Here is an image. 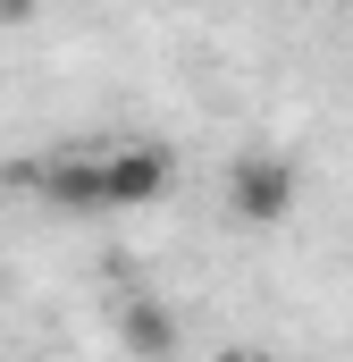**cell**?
Instances as JSON below:
<instances>
[{
	"mask_svg": "<svg viewBox=\"0 0 353 362\" xmlns=\"http://www.w3.org/2000/svg\"><path fill=\"white\" fill-rule=\"evenodd\" d=\"M294 202H303V169L286 152H236V169H227V219L277 228Z\"/></svg>",
	"mask_w": 353,
	"mask_h": 362,
	"instance_id": "cell-1",
	"label": "cell"
},
{
	"mask_svg": "<svg viewBox=\"0 0 353 362\" xmlns=\"http://www.w3.org/2000/svg\"><path fill=\"white\" fill-rule=\"evenodd\" d=\"M101 160V211H143V202H160L176 177V160L160 144H109V152H92Z\"/></svg>",
	"mask_w": 353,
	"mask_h": 362,
	"instance_id": "cell-2",
	"label": "cell"
},
{
	"mask_svg": "<svg viewBox=\"0 0 353 362\" xmlns=\"http://www.w3.org/2000/svg\"><path fill=\"white\" fill-rule=\"evenodd\" d=\"M17 185H34L51 211H101V160L92 152H59L42 169H17Z\"/></svg>",
	"mask_w": 353,
	"mask_h": 362,
	"instance_id": "cell-3",
	"label": "cell"
},
{
	"mask_svg": "<svg viewBox=\"0 0 353 362\" xmlns=\"http://www.w3.org/2000/svg\"><path fill=\"white\" fill-rule=\"evenodd\" d=\"M109 329L126 337V354H143V362H169L176 354V312L160 303V295H118Z\"/></svg>",
	"mask_w": 353,
	"mask_h": 362,
	"instance_id": "cell-4",
	"label": "cell"
},
{
	"mask_svg": "<svg viewBox=\"0 0 353 362\" xmlns=\"http://www.w3.org/2000/svg\"><path fill=\"white\" fill-rule=\"evenodd\" d=\"M210 362H253V354H244V346H227V354H210Z\"/></svg>",
	"mask_w": 353,
	"mask_h": 362,
	"instance_id": "cell-5",
	"label": "cell"
}]
</instances>
